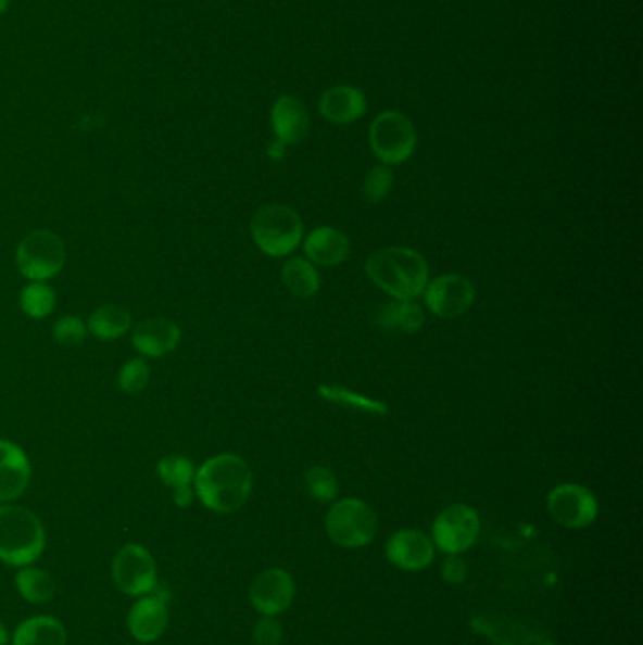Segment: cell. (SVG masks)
Instances as JSON below:
<instances>
[{"instance_id":"1f68e13d","label":"cell","mask_w":643,"mask_h":645,"mask_svg":"<svg viewBox=\"0 0 643 645\" xmlns=\"http://www.w3.org/2000/svg\"><path fill=\"white\" fill-rule=\"evenodd\" d=\"M283 636L281 624L274 617L265 616L253 629V642L255 645H278Z\"/></svg>"},{"instance_id":"4dcf8cb0","label":"cell","mask_w":643,"mask_h":645,"mask_svg":"<svg viewBox=\"0 0 643 645\" xmlns=\"http://www.w3.org/2000/svg\"><path fill=\"white\" fill-rule=\"evenodd\" d=\"M87 327L86 322L81 321L79 317L66 316L61 317L55 327H53V337L59 344L63 345H78L86 340Z\"/></svg>"},{"instance_id":"e575fe53","label":"cell","mask_w":643,"mask_h":645,"mask_svg":"<svg viewBox=\"0 0 643 645\" xmlns=\"http://www.w3.org/2000/svg\"><path fill=\"white\" fill-rule=\"evenodd\" d=\"M8 644V631L4 624L0 623V645Z\"/></svg>"},{"instance_id":"ba28073f","label":"cell","mask_w":643,"mask_h":645,"mask_svg":"<svg viewBox=\"0 0 643 645\" xmlns=\"http://www.w3.org/2000/svg\"><path fill=\"white\" fill-rule=\"evenodd\" d=\"M479 529L481 523L476 509L466 504H451L432 523V542L445 555H461L476 544Z\"/></svg>"},{"instance_id":"603a6c76","label":"cell","mask_w":643,"mask_h":645,"mask_svg":"<svg viewBox=\"0 0 643 645\" xmlns=\"http://www.w3.org/2000/svg\"><path fill=\"white\" fill-rule=\"evenodd\" d=\"M379 327L402 332H417L425 325V312L415 301H391L378 312Z\"/></svg>"},{"instance_id":"8992f818","label":"cell","mask_w":643,"mask_h":645,"mask_svg":"<svg viewBox=\"0 0 643 645\" xmlns=\"http://www.w3.org/2000/svg\"><path fill=\"white\" fill-rule=\"evenodd\" d=\"M368 142L381 165L393 166L406 163L417 148L414 123L401 112H381L370 125Z\"/></svg>"},{"instance_id":"d6a6232c","label":"cell","mask_w":643,"mask_h":645,"mask_svg":"<svg viewBox=\"0 0 643 645\" xmlns=\"http://www.w3.org/2000/svg\"><path fill=\"white\" fill-rule=\"evenodd\" d=\"M468 576V567H466L465 560L461 559L458 555H450L445 557L442 562V578L443 581H447L450 585H461Z\"/></svg>"},{"instance_id":"2e32d148","label":"cell","mask_w":643,"mask_h":645,"mask_svg":"<svg viewBox=\"0 0 643 645\" xmlns=\"http://www.w3.org/2000/svg\"><path fill=\"white\" fill-rule=\"evenodd\" d=\"M302 242L307 261L314 265L338 266L350 257V238L337 227H315L306 238H302Z\"/></svg>"},{"instance_id":"484cf974","label":"cell","mask_w":643,"mask_h":645,"mask_svg":"<svg viewBox=\"0 0 643 645\" xmlns=\"http://www.w3.org/2000/svg\"><path fill=\"white\" fill-rule=\"evenodd\" d=\"M15 587L25 600L33 604L50 603L58 591V585L50 573L35 567H25L22 572H17Z\"/></svg>"},{"instance_id":"3957f363","label":"cell","mask_w":643,"mask_h":645,"mask_svg":"<svg viewBox=\"0 0 643 645\" xmlns=\"http://www.w3.org/2000/svg\"><path fill=\"white\" fill-rule=\"evenodd\" d=\"M46 531L42 521L22 506L0 508V560L10 567H30L42 557Z\"/></svg>"},{"instance_id":"30bf717a","label":"cell","mask_w":643,"mask_h":645,"mask_svg":"<svg viewBox=\"0 0 643 645\" xmlns=\"http://www.w3.org/2000/svg\"><path fill=\"white\" fill-rule=\"evenodd\" d=\"M112 572L115 585L125 595H148L157 585V565L142 545L129 544L122 547L115 555Z\"/></svg>"},{"instance_id":"4316f807","label":"cell","mask_w":643,"mask_h":645,"mask_svg":"<svg viewBox=\"0 0 643 645\" xmlns=\"http://www.w3.org/2000/svg\"><path fill=\"white\" fill-rule=\"evenodd\" d=\"M55 291L43 281H33L30 286L25 287L20 296V306L23 314L33 317V319H42L50 316L55 308Z\"/></svg>"},{"instance_id":"d4e9b609","label":"cell","mask_w":643,"mask_h":645,"mask_svg":"<svg viewBox=\"0 0 643 645\" xmlns=\"http://www.w3.org/2000/svg\"><path fill=\"white\" fill-rule=\"evenodd\" d=\"M317 393L322 394L325 401L343 406V408L355 409V412H363V414H370V416H387L389 414V406H387L386 402L355 393V391L342 388V385H325L323 383L317 388Z\"/></svg>"},{"instance_id":"9c48e42d","label":"cell","mask_w":643,"mask_h":645,"mask_svg":"<svg viewBox=\"0 0 643 645\" xmlns=\"http://www.w3.org/2000/svg\"><path fill=\"white\" fill-rule=\"evenodd\" d=\"M547 511L565 529H585L596 521L601 506L593 491L579 483H560L547 495Z\"/></svg>"},{"instance_id":"5bb4252c","label":"cell","mask_w":643,"mask_h":645,"mask_svg":"<svg viewBox=\"0 0 643 645\" xmlns=\"http://www.w3.org/2000/svg\"><path fill=\"white\" fill-rule=\"evenodd\" d=\"M30 460L20 445L0 440V502L15 501L29 488Z\"/></svg>"},{"instance_id":"4fadbf2b","label":"cell","mask_w":643,"mask_h":645,"mask_svg":"<svg viewBox=\"0 0 643 645\" xmlns=\"http://www.w3.org/2000/svg\"><path fill=\"white\" fill-rule=\"evenodd\" d=\"M434 553L437 547L432 538L415 529L394 532L386 545L387 559L406 572L425 570L434 560Z\"/></svg>"},{"instance_id":"cb8c5ba5","label":"cell","mask_w":643,"mask_h":645,"mask_svg":"<svg viewBox=\"0 0 643 645\" xmlns=\"http://www.w3.org/2000/svg\"><path fill=\"white\" fill-rule=\"evenodd\" d=\"M130 327V314L123 306H101L94 309L89 317L87 329L93 332L99 340H117L123 337Z\"/></svg>"},{"instance_id":"ac0fdd59","label":"cell","mask_w":643,"mask_h":645,"mask_svg":"<svg viewBox=\"0 0 643 645\" xmlns=\"http://www.w3.org/2000/svg\"><path fill=\"white\" fill-rule=\"evenodd\" d=\"M272 129L279 142L291 146L299 143L310 135V115L304 104L294 97H281L272 106Z\"/></svg>"},{"instance_id":"6da1fadb","label":"cell","mask_w":643,"mask_h":645,"mask_svg":"<svg viewBox=\"0 0 643 645\" xmlns=\"http://www.w3.org/2000/svg\"><path fill=\"white\" fill-rule=\"evenodd\" d=\"M194 493L215 514H232L251 496L253 473L245 459L235 453H222L207 459L194 473Z\"/></svg>"},{"instance_id":"7a4b0ae2","label":"cell","mask_w":643,"mask_h":645,"mask_svg":"<svg viewBox=\"0 0 643 645\" xmlns=\"http://www.w3.org/2000/svg\"><path fill=\"white\" fill-rule=\"evenodd\" d=\"M366 276L393 301H415L429 283V265L409 248H381L366 258Z\"/></svg>"},{"instance_id":"7c38bea8","label":"cell","mask_w":643,"mask_h":645,"mask_svg":"<svg viewBox=\"0 0 643 645\" xmlns=\"http://www.w3.org/2000/svg\"><path fill=\"white\" fill-rule=\"evenodd\" d=\"M294 598V581L281 568H268L259 573L250 587L251 606L263 616L283 614Z\"/></svg>"},{"instance_id":"44dd1931","label":"cell","mask_w":643,"mask_h":645,"mask_svg":"<svg viewBox=\"0 0 643 645\" xmlns=\"http://www.w3.org/2000/svg\"><path fill=\"white\" fill-rule=\"evenodd\" d=\"M14 645H66V631L55 617H33L20 624Z\"/></svg>"},{"instance_id":"52a82bcc","label":"cell","mask_w":643,"mask_h":645,"mask_svg":"<svg viewBox=\"0 0 643 645\" xmlns=\"http://www.w3.org/2000/svg\"><path fill=\"white\" fill-rule=\"evenodd\" d=\"M65 242L51 230L30 232L23 238L15 253L20 273L30 281H46L58 276L65 266Z\"/></svg>"},{"instance_id":"d6986e66","label":"cell","mask_w":643,"mask_h":645,"mask_svg":"<svg viewBox=\"0 0 643 645\" xmlns=\"http://www.w3.org/2000/svg\"><path fill=\"white\" fill-rule=\"evenodd\" d=\"M323 117L335 125H351L366 114V97L353 86H337L327 89L319 101Z\"/></svg>"},{"instance_id":"277c9868","label":"cell","mask_w":643,"mask_h":645,"mask_svg":"<svg viewBox=\"0 0 643 645\" xmlns=\"http://www.w3.org/2000/svg\"><path fill=\"white\" fill-rule=\"evenodd\" d=\"M251 238L259 250L274 258L291 255L304 238L301 215L286 204H266L251 219Z\"/></svg>"},{"instance_id":"5b68a950","label":"cell","mask_w":643,"mask_h":645,"mask_svg":"<svg viewBox=\"0 0 643 645\" xmlns=\"http://www.w3.org/2000/svg\"><path fill=\"white\" fill-rule=\"evenodd\" d=\"M330 540L345 549L368 545L378 534V516L366 502L342 498L330 506L325 517Z\"/></svg>"},{"instance_id":"d590c367","label":"cell","mask_w":643,"mask_h":645,"mask_svg":"<svg viewBox=\"0 0 643 645\" xmlns=\"http://www.w3.org/2000/svg\"><path fill=\"white\" fill-rule=\"evenodd\" d=\"M7 8H8V0H0V15L4 14V12H7Z\"/></svg>"},{"instance_id":"7402d4cb","label":"cell","mask_w":643,"mask_h":645,"mask_svg":"<svg viewBox=\"0 0 643 645\" xmlns=\"http://www.w3.org/2000/svg\"><path fill=\"white\" fill-rule=\"evenodd\" d=\"M281 281L287 287V291L297 299H312L322 287L317 268L314 263H310L304 257H293L287 261L281 268Z\"/></svg>"},{"instance_id":"e0dca14e","label":"cell","mask_w":643,"mask_h":645,"mask_svg":"<svg viewBox=\"0 0 643 645\" xmlns=\"http://www.w3.org/2000/svg\"><path fill=\"white\" fill-rule=\"evenodd\" d=\"M168 627V609L161 596H143L129 611V631L133 638L150 644L161 638Z\"/></svg>"},{"instance_id":"f546056e","label":"cell","mask_w":643,"mask_h":645,"mask_svg":"<svg viewBox=\"0 0 643 645\" xmlns=\"http://www.w3.org/2000/svg\"><path fill=\"white\" fill-rule=\"evenodd\" d=\"M150 366L143 358H133L119 370V388L129 394H138L150 383Z\"/></svg>"},{"instance_id":"f1b7e54d","label":"cell","mask_w":643,"mask_h":645,"mask_svg":"<svg viewBox=\"0 0 643 645\" xmlns=\"http://www.w3.org/2000/svg\"><path fill=\"white\" fill-rule=\"evenodd\" d=\"M394 186L393 170L387 165L374 166L363 181V199L366 204H379L386 201Z\"/></svg>"},{"instance_id":"ffe728a7","label":"cell","mask_w":643,"mask_h":645,"mask_svg":"<svg viewBox=\"0 0 643 645\" xmlns=\"http://www.w3.org/2000/svg\"><path fill=\"white\" fill-rule=\"evenodd\" d=\"M194 465L181 455H168L159 460V480L172 489V498L179 508H187L193 502Z\"/></svg>"},{"instance_id":"8fae6325","label":"cell","mask_w":643,"mask_h":645,"mask_svg":"<svg viewBox=\"0 0 643 645\" xmlns=\"http://www.w3.org/2000/svg\"><path fill=\"white\" fill-rule=\"evenodd\" d=\"M425 304L434 316L455 319L465 316L476 302V287L461 274H442L429 281L425 291Z\"/></svg>"},{"instance_id":"836d02e7","label":"cell","mask_w":643,"mask_h":645,"mask_svg":"<svg viewBox=\"0 0 643 645\" xmlns=\"http://www.w3.org/2000/svg\"><path fill=\"white\" fill-rule=\"evenodd\" d=\"M287 146L283 142H279L278 138L276 140H272L268 143V157L274 159V161H281V159L286 157Z\"/></svg>"},{"instance_id":"9a60e30c","label":"cell","mask_w":643,"mask_h":645,"mask_svg":"<svg viewBox=\"0 0 643 645\" xmlns=\"http://www.w3.org/2000/svg\"><path fill=\"white\" fill-rule=\"evenodd\" d=\"M181 340V330L166 317L143 319L135 329L133 345L146 357L159 358L174 352Z\"/></svg>"},{"instance_id":"83f0119b","label":"cell","mask_w":643,"mask_h":645,"mask_svg":"<svg viewBox=\"0 0 643 645\" xmlns=\"http://www.w3.org/2000/svg\"><path fill=\"white\" fill-rule=\"evenodd\" d=\"M306 489L312 498L332 502L338 496V478L327 466H312L306 472Z\"/></svg>"}]
</instances>
